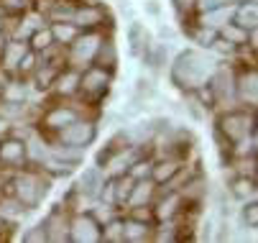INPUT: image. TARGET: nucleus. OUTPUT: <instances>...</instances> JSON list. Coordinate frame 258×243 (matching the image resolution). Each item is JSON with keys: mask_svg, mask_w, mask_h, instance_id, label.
I'll use <instances>...</instances> for the list:
<instances>
[{"mask_svg": "<svg viewBox=\"0 0 258 243\" xmlns=\"http://www.w3.org/2000/svg\"><path fill=\"white\" fill-rule=\"evenodd\" d=\"M212 72V62L197 51H187L181 54L176 67H174V82H179V87H200Z\"/></svg>", "mask_w": 258, "mask_h": 243, "instance_id": "f257e3e1", "label": "nucleus"}, {"mask_svg": "<svg viewBox=\"0 0 258 243\" xmlns=\"http://www.w3.org/2000/svg\"><path fill=\"white\" fill-rule=\"evenodd\" d=\"M92 136H95V128H92L90 123H75V120H72V123L67 126V131L61 133L64 144H67V146H75V149L90 144Z\"/></svg>", "mask_w": 258, "mask_h": 243, "instance_id": "f03ea898", "label": "nucleus"}, {"mask_svg": "<svg viewBox=\"0 0 258 243\" xmlns=\"http://www.w3.org/2000/svg\"><path fill=\"white\" fill-rule=\"evenodd\" d=\"M223 128H225V133L233 138V141H238V138H243V136L248 133V118L233 113V115H228V118L223 120Z\"/></svg>", "mask_w": 258, "mask_h": 243, "instance_id": "7ed1b4c3", "label": "nucleus"}, {"mask_svg": "<svg viewBox=\"0 0 258 243\" xmlns=\"http://www.w3.org/2000/svg\"><path fill=\"white\" fill-rule=\"evenodd\" d=\"M100 230L92 218H77L75 220V240H97Z\"/></svg>", "mask_w": 258, "mask_h": 243, "instance_id": "20e7f679", "label": "nucleus"}, {"mask_svg": "<svg viewBox=\"0 0 258 243\" xmlns=\"http://www.w3.org/2000/svg\"><path fill=\"white\" fill-rule=\"evenodd\" d=\"M146 41H149V31H146L141 23H131V28H128L131 54H141V51L146 49Z\"/></svg>", "mask_w": 258, "mask_h": 243, "instance_id": "39448f33", "label": "nucleus"}, {"mask_svg": "<svg viewBox=\"0 0 258 243\" xmlns=\"http://www.w3.org/2000/svg\"><path fill=\"white\" fill-rule=\"evenodd\" d=\"M23 156H26V146L21 141H8L0 146V159L8 164H18V161H23Z\"/></svg>", "mask_w": 258, "mask_h": 243, "instance_id": "423d86ee", "label": "nucleus"}, {"mask_svg": "<svg viewBox=\"0 0 258 243\" xmlns=\"http://www.w3.org/2000/svg\"><path fill=\"white\" fill-rule=\"evenodd\" d=\"M18 195H21L23 202H28V205H33L36 200H39L41 190H36V179H33L31 174H26V177L18 179Z\"/></svg>", "mask_w": 258, "mask_h": 243, "instance_id": "0eeeda50", "label": "nucleus"}, {"mask_svg": "<svg viewBox=\"0 0 258 243\" xmlns=\"http://www.w3.org/2000/svg\"><path fill=\"white\" fill-rule=\"evenodd\" d=\"M105 82H107V75L102 72V69H90V72L85 75V80H82V87L87 92H97V90L105 87Z\"/></svg>", "mask_w": 258, "mask_h": 243, "instance_id": "6e6552de", "label": "nucleus"}, {"mask_svg": "<svg viewBox=\"0 0 258 243\" xmlns=\"http://www.w3.org/2000/svg\"><path fill=\"white\" fill-rule=\"evenodd\" d=\"M100 171L97 169H87L82 174V192L85 195H97L100 192Z\"/></svg>", "mask_w": 258, "mask_h": 243, "instance_id": "1a4fd4ad", "label": "nucleus"}, {"mask_svg": "<svg viewBox=\"0 0 258 243\" xmlns=\"http://www.w3.org/2000/svg\"><path fill=\"white\" fill-rule=\"evenodd\" d=\"M75 21L82 23V26H92V23H100L102 21V11L100 8H82L75 13Z\"/></svg>", "mask_w": 258, "mask_h": 243, "instance_id": "9d476101", "label": "nucleus"}, {"mask_svg": "<svg viewBox=\"0 0 258 243\" xmlns=\"http://www.w3.org/2000/svg\"><path fill=\"white\" fill-rule=\"evenodd\" d=\"M97 46H100V39H95V36L82 39V41L77 44V49H75V56H77V59H90V56L97 51Z\"/></svg>", "mask_w": 258, "mask_h": 243, "instance_id": "9b49d317", "label": "nucleus"}, {"mask_svg": "<svg viewBox=\"0 0 258 243\" xmlns=\"http://www.w3.org/2000/svg\"><path fill=\"white\" fill-rule=\"evenodd\" d=\"M72 120H75V113H72V110H64V108L54 110V113L46 118V123H49L51 128H64V126H69Z\"/></svg>", "mask_w": 258, "mask_h": 243, "instance_id": "f8f14e48", "label": "nucleus"}, {"mask_svg": "<svg viewBox=\"0 0 258 243\" xmlns=\"http://www.w3.org/2000/svg\"><path fill=\"white\" fill-rule=\"evenodd\" d=\"M176 171H179V166L174 161H164V164H159L154 169V177H156V182H166V179H171L176 174Z\"/></svg>", "mask_w": 258, "mask_h": 243, "instance_id": "ddd939ff", "label": "nucleus"}, {"mask_svg": "<svg viewBox=\"0 0 258 243\" xmlns=\"http://www.w3.org/2000/svg\"><path fill=\"white\" fill-rule=\"evenodd\" d=\"M240 95H243L245 100L255 102V72H250V75H245V77L240 80Z\"/></svg>", "mask_w": 258, "mask_h": 243, "instance_id": "4468645a", "label": "nucleus"}, {"mask_svg": "<svg viewBox=\"0 0 258 243\" xmlns=\"http://www.w3.org/2000/svg\"><path fill=\"white\" fill-rule=\"evenodd\" d=\"M223 33L228 36V44H243V41L248 39V33H245L243 26H228Z\"/></svg>", "mask_w": 258, "mask_h": 243, "instance_id": "2eb2a0df", "label": "nucleus"}, {"mask_svg": "<svg viewBox=\"0 0 258 243\" xmlns=\"http://www.w3.org/2000/svg\"><path fill=\"white\" fill-rule=\"evenodd\" d=\"M149 136H151V123H141V126H136V128L128 131V138H131V141H136V144L146 141Z\"/></svg>", "mask_w": 258, "mask_h": 243, "instance_id": "dca6fc26", "label": "nucleus"}, {"mask_svg": "<svg viewBox=\"0 0 258 243\" xmlns=\"http://www.w3.org/2000/svg\"><path fill=\"white\" fill-rule=\"evenodd\" d=\"M238 26H243V28H253L255 26V6H245V8H240V13H238Z\"/></svg>", "mask_w": 258, "mask_h": 243, "instance_id": "f3484780", "label": "nucleus"}, {"mask_svg": "<svg viewBox=\"0 0 258 243\" xmlns=\"http://www.w3.org/2000/svg\"><path fill=\"white\" fill-rule=\"evenodd\" d=\"M123 238H128V240H141V238H146V225H143V223H131L128 228H123Z\"/></svg>", "mask_w": 258, "mask_h": 243, "instance_id": "a211bd4d", "label": "nucleus"}, {"mask_svg": "<svg viewBox=\"0 0 258 243\" xmlns=\"http://www.w3.org/2000/svg\"><path fill=\"white\" fill-rule=\"evenodd\" d=\"M23 54H26V49H23V44H13V46L8 49V54H6V64H8V67H13V64H18V62L23 59Z\"/></svg>", "mask_w": 258, "mask_h": 243, "instance_id": "6ab92c4d", "label": "nucleus"}, {"mask_svg": "<svg viewBox=\"0 0 258 243\" xmlns=\"http://www.w3.org/2000/svg\"><path fill=\"white\" fill-rule=\"evenodd\" d=\"M151 197V185H138V190L131 195V202L133 205H141V202H146Z\"/></svg>", "mask_w": 258, "mask_h": 243, "instance_id": "aec40b11", "label": "nucleus"}, {"mask_svg": "<svg viewBox=\"0 0 258 243\" xmlns=\"http://www.w3.org/2000/svg\"><path fill=\"white\" fill-rule=\"evenodd\" d=\"M228 3V0H197V6H200V11H207V13H212V11H220Z\"/></svg>", "mask_w": 258, "mask_h": 243, "instance_id": "412c9836", "label": "nucleus"}, {"mask_svg": "<svg viewBox=\"0 0 258 243\" xmlns=\"http://www.w3.org/2000/svg\"><path fill=\"white\" fill-rule=\"evenodd\" d=\"M49 44H51V33H49V31H39V33L33 36V46H36V49H46Z\"/></svg>", "mask_w": 258, "mask_h": 243, "instance_id": "4be33fe9", "label": "nucleus"}, {"mask_svg": "<svg viewBox=\"0 0 258 243\" xmlns=\"http://www.w3.org/2000/svg\"><path fill=\"white\" fill-rule=\"evenodd\" d=\"M238 197H245V195H253V182H248V179H238L235 182V190H233Z\"/></svg>", "mask_w": 258, "mask_h": 243, "instance_id": "5701e85b", "label": "nucleus"}, {"mask_svg": "<svg viewBox=\"0 0 258 243\" xmlns=\"http://www.w3.org/2000/svg\"><path fill=\"white\" fill-rule=\"evenodd\" d=\"M54 36L61 39V41H72V39H75V28H69V26H56V28H54Z\"/></svg>", "mask_w": 258, "mask_h": 243, "instance_id": "b1692460", "label": "nucleus"}, {"mask_svg": "<svg viewBox=\"0 0 258 243\" xmlns=\"http://www.w3.org/2000/svg\"><path fill=\"white\" fill-rule=\"evenodd\" d=\"M105 238H107V240H120V238H123V225H120V223H113V225L107 228Z\"/></svg>", "mask_w": 258, "mask_h": 243, "instance_id": "393cba45", "label": "nucleus"}, {"mask_svg": "<svg viewBox=\"0 0 258 243\" xmlns=\"http://www.w3.org/2000/svg\"><path fill=\"white\" fill-rule=\"evenodd\" d=\"M75 85H77V75H67V80L59 82V90L61 92H72V90H75Z\"/></svg>", "mask_w": 258, "mask_h": 243, "instance_id": "a878e982", "label": "nucleus"}, {"mask_svg": "<svg viewBox=\"0 0 258 243\" xmlns=\"http://www.w3.org/2000/svg\"><path fill=\"white\" fill-rule=\"evenodd\" d=\"M131 185H133V182H131V179H128V182H125V179H123V182H120V187H118V190H115V197H118V200H125V197H128V195H131V190H133V187H131Z\"/></svg>", "mask_w": 258, "mask_h": 243, "instance_id": "bb28decb", "label": "nucleus"}, {"mask_svg": "<svg viewBox=\"0 0 258 243\" xmlns=\"http://www.w3.org/2000/svg\"><path fill=\"white\" fill-rule=\"evenodd\" d=\"M23 238H26V240H44V238H46V230H44V225H39V228H36V230L26 233Z\"/></svg>", "mask_w": 258, "mask_h": 243, "instance_id": "cd10ccee", "label": "nucleus"}, {"mask_svg": "<svg viewBox=\"0 0 258 243\" xmlns=\"http://www.w3.org/2000/svg\"><path fill=\"white\" fill-rule=\"evenodd\" d=\"M197 41L205 44V46H210V44L215 41V31H200V33H197Z\"/></svg>", "mask_w": 258, "mask_h": 243, "instance_id": "c85d7f7f", "label": "nucleus"}, {"mask_svg": "<svg viewBox=\"0 0 258 243\" xmlns=\"http://www.w3.org/2000/svg\"><path fill=\"white\" fill-rule=\"evenodd\" d=\"M174 205H176V197H171L169 202H164V205H161V210H159V215H161V218H169V215L174 213Z\"/></svg>", "mask_w": 258, "mask_h": 243, "instance_id": "c756f323", "label": "nucleus"}, {"mask_svg": "<svg viewBox=\"0 0 258 243\" xmlns=\"http://www.w3.org/2000/svg\"><path fill=\"white\" fill-rule=\"evenodd\" d=\"M245 218H250V225H255V220H258V215H255V205L250 202V210L245 207Z\"/></svg>", "mask_w": 258, "mask_h": 243, "instance_id": "7c9ffc66", "label": "nucleus"}, {"mask_svg": "<svg viewBox=\"0 0 258 243\" xmlns=\"http://www.w3.org/2000/svg\"><path fill=\"white\" fill-rule=\"evenodd\" d=\"M136 166H138V169L133 171L136 177H141V174H149V164H136Z\"/></svg>", "mask_w": 258, "mask_h": 243, "instance_id": "2f4dec72", "label": "nucleus"}, {"mask_svg": "<svg viewBox=\"0 0 258 243\" xmlns=\"http://www.w3.org/2000/svg\"><path fill=\"white\" fill-rule=\"evenodd\" d=\"M146 8H149L151 13H159V3H156V0H149V3H146Z\"/></svg>", "mask_w": 258, "mask_h": 243, "instance_id": "473e14b6", "label": "nucleus"}, {"mask_svg": "<svg viewBox=\"0 0 258 243\" xmlns=\"http://www.w3.org/2000/svg\"><path fill=\"white\" fill-rule=\"evenodd\" d=\"M6 128H8V126H6V120H3V118H0V133H3Z\"/></svg>", "mask_w": 258, "mask_h": 243, "instance_id": "72a5a7b5", "label": "nucleus"}]
</instances>
